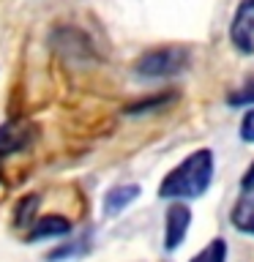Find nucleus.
Segmentation results:
<instances>
[{"label":"nucleus","instance_id":"nucleus-4","mask_svg":"<svg viewBox=\"0 0 254 262\" xmlns=\"http://www.w3.org/2000/svg\"><path fill=\"white\" fill-rule=\"evenodd\" d=\"M188 227H192V210L183 202H172L167 210V221H164V249L175 251L186 241Z\"/></svg>","mask_w":254,"mask_h":262},{"label":"nucleus","instance_id":"nucleus-12","mask_svg":"<svg viewBox=\"0 0 254 262\" xmlns=\"http://www.w3.org/2000/svg\"><path fill=\"white\" fill-rule=\"evenodd\" d=\"M227 101L229 104H235V106H241V104H254V90H246V93H232V96H229L227 98Z\"/></svg>","mask_w":254,"mask_h":262},{"label":"nucleus","instance_id":"nucleus-10","mask_svg":"<svg viewBox=\"0 0 254 262\" xmlns=\"http://www.w3.org/2000/svg\"><path fill=\"white\" fill-rule=\"evenodd\" d=\"M36 208H38V196L30 194L25 202L16 205V221H14V224H16V227H28L30 221H33V213H36Z\"/></svg>","mask_w":254,"mask_h":262},{"label":"nucleus","instance_id":"nucleus-8","mask_svg":"<svg viewBox=\"0 0 254 262\" xmlns=\"http://www.w3.org/2000/svg\"><path fill=\"white\" fill-rule=\"evenodd\" d=\"M139 196V186L129 183V186H115L107 191L104 196V213L107 216H115V213H120L123 208H129L131 202H134Z\"/></svg>","mask_w":254,"mask_h":262},{"label":"nucleus","instance_id":"nucleus-5","mask_svg":"<svg viewBox=\"0 0 254 262\" xmlns=\"http://www.w3.org/2000/svg\"><path fill=\"white\" fill-rule=\"evenodd\" d=\"M30 139H33V128L28 123H22V120L3 123V126H0V159L22 150V147H28Z\"/></svg>","mask_w":254,"mask_h":262},{"label":"nucleus","instance_id":"nucleus-11","mask_svg":"<svg viewBox=\"0 0 254 262\" xmlns=\"http://www.w3.org/2000/svg\"><path fill=\"white\" fill-rule=\"evenodd\" d=\"M241 139L243 142H254V104H251V110L243 115V120H241Z\"/></svg>","mask_w":254,"mask_h":262},{"label":"nucleus","instance_id":"nucleus-3","mask_svg":"<svg viewBox=\"0 0 254 262\" xmlns=\"http://www.w3.org/2000/svg\"><path fill=\"white\" fill-rule=\"evenodd\" d=\"M229 41L241 55H254V0H241L229 22Z\"/></svg>","mask_w":254,"mask_h":262},{"label":"nucleus","instance_id":"nucleus-1","mask_svg":"<svg viewBox=\"0 0 254 262\" xmlns=\"http://www.w3.org/2000/svg\"><path fill=\"white\" fill-rule=\"evenodd\" d=\"M210 180H213V153L208 147H202V150H194L188 159H183L161 180L159 196L161 200H172V202L197 200V196H202L208 191Z\"/></svg>","mask_w":254,"mask_h":262},{"label":"nucleus","instance_id":"nucleus-9","mask_svg":"<svg viewBox=\"0 0 254 262\" xmlns=\"http://www.w3.org/2000/svg\"><path fill=\"white\" fill-rule=\"evenodd\" d=\"M192 262H227V243L221 237H213L205 249H200L194 254Z\"/></svg>","mask_w":254,"mask_h":262},{"label":"nucleus","instance_id":"nucleus-13","mask_svg":"<svg viewBox=\"0 0 254 262\" xmlns=\"http://www.w3.org/2000/svg\"><path fill=\"white\" fill-rule=\"evenodd\" d=\"M241 186H243V188H251V186H254V164H251L249 169H246V175H243V180H241Z\"/></svg>","mask_w":254,"mask_h":262},{"label":"nucleus","instance_id":"nucleus-7","mask_svg":"<svg viewBox=\"0 0 254 262\" xmlns=\"http://www.w3.org/2000/svg\"><path fill=\"white\" fill-rule=\"evenodd\" d=\"M232 224L238 232H243V235H254V186L251 188H243V194H241V200L235 202V208H232Z\"/></svg>","mask_w":254,"mask_h":262},{"label":"nucleus","instance_id":"nucleus-2","mask_svg":"<svg viewBox=\"0 0 254 262\" xmlns=\"http://www.w3.org/2000/svg\"><path fill=\"white\" fill-rule=\"evenodd\" d=\"M188 66V49L186 47H159L145 52L137 60L134 71L142 79H167L175 77Z\"/></svg>","mask_w":254,"mask_h":262},{"label":"nucleus","instance_id":"nucleus-6","mask_svg":"<svg viewBox=\"0 0 254 262\" xmlns=\"http://www.w3.org/2000/svg\"><path fill=\"white\" fill-rule=\"evenodd\" d=\"M69 232H71V224L63 216H44V219H36V224L30 227L28 243H38V241H47V237H60Z\"/></svg>","mask_w":254,"mask_h":262}]
</instances>
